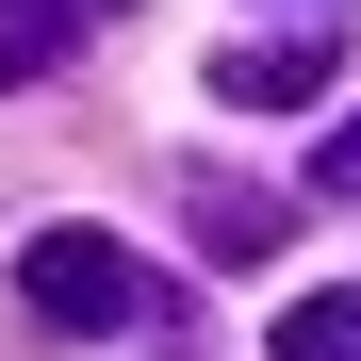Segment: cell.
I'll return each instance as SVG.
<instances>
[{
    "label": "cell",
    "mask_w": 361,
    "mask_h": 361,
    "mask_svg": "<svg viewBox=\"0 0 361 361\" xmlns=\"http://www.w3.org/2000/svg\"><path fill=\"white\" fill-rule=\"evenodd\" d=\"M263 361H361V279H329V295H295Z\"/></svg>",
    "instance_id": "5"
},
{
    "label": "cell",
    "mask_w": 361,
    "mask_h": 361,
    "mask_svg": "<svg viewBox=\"0 0 361 361\" xmlns=\"http://www.w3.org/2000/svg\"><path fill=\"white\" fill-rule=\"evenodd\" d=\"M17 312H49V329H180V295H164V263H132L115 230H33L17 247Z\"/></svg>",
    "instance_id": "1"
},
{
    "label": "cell",
    "mask_w": 361,
    "mask_h": 361,
    "mask_svg": "<svg viewBox=\"0 0 361 361\" xmlns=\"http://www.w3.org/2000/svg\"><path fill=\"white\" fill-rule=\"evenodd\" d=\"M180 214H197V263H279L295 247V197H263V180H180Z\"/></svg>",
    "instance_id": "4"
},
{
    "label": "cell",
    "mask_w": 361,
    "mask_h": 361,
    "mask_svg": "<svg viewBox=\"0 0 361 361\" xmlns=\"http://www.w3.org/2000/svg\"><path fill=\"white\" fill-rule=\"evenodd\" d=\"M312 197H345V214H361V115H329V132H312Z\"/></svg>",
    "instance_id": "6"
},
{
    "label": "cell",
    "mask_w": 361,
    "mask_h": 361,
    "mask_svg": "<svg viewBox=\"0 0 361 361\" xmlns=\"http://www.w3.org/2000/svg\"><path fill=\"white\" fill-rule=\"evenodd\" d=\"M329 82H345L329 33H230V49H214V99H230V115H312Z\"/></svg>",
    "instance_id": "2"
},
{
    "label": "cell",
    "mask_w": 361,
    "mask_h": 361,
    "mask_svg": "<svg viewBox=\"0 0 361 361\" xmlns=\"http://www.w3.org/2000/svg\"><path fill=\"white\" fill-rule=\"evenodd\" d=\"M132 17V0H0V99H33V82H66L82 49Z\"/></svg>",
    "instance_id": "3"
}]
</instances>
